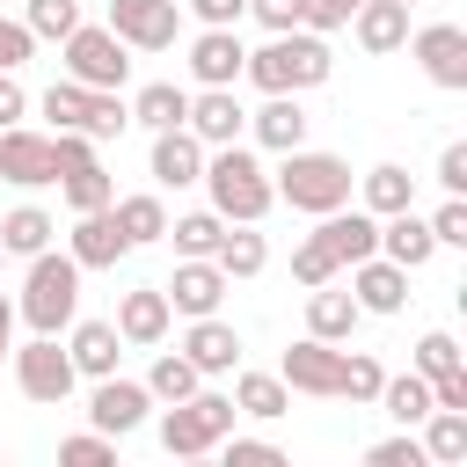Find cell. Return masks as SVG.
Instances as JSON below:
<instances>
[{
  "mask_svg": "<svg viewBox=\"0 0 467 467\" xmlns=\"http://www.w3.org/2000/svg\"><path fill=\"white\" fill-rule=\"evenodd\" d=\"M0 270H7V248H0Z\"/></svg>",
  "mask_w": 467,
  "mask_h": 467,
  "instance_id": "53",
  "label": "cell"
},
{
  "mask_svg": "<svg viewBox=\"0 0 467 467\" xmlns=\"http://www.w3.org/2000/svg\"><path fill=\"white\" fill-rule=\"evenodd\" d=\"M234 409L255 416V423H270V416L292 409V387H285L277 372H241V365H234Z\"/></svg>",
  "mask_w": 467,
  "mask_h": 467,
  "instance_id": "30",
  "label": "cell"
},
{
  "mask_svg": "<svg viewBox=\"0 0 467 467\" xmlns=\"http://www.w3.org/2000/svg\"><path fill=\"white\" fill-rule=\"evenodd\" d=\"M328 248H336V263L350 270V263H365V255H379V219L365 212V204H336V212H321V226H314Z\"/></svg>",
  "mask_w": 467,
  "mask_h": 467,
  "instance_id": "21",
  "label": "cell"
},
{
  "mask_svg": "<svg viewBox=\"0 0 467 467\" xmlns=\"http://www.w3.org/2000/svg\"><path fill=\"white\" fill-rule=\"evenodd\" d=\"M22 22H29V36H36V44H58L66 29H80V0H29V15H22Z\"/></svg>",
  "mask_w": 467,
  "mask_h": 467,
  "instance_id": "40",
  "label": "cell"
},
{
  "mask_svg": "<svg viewBox=\"0 0 467 467\" xmlns=\"http://www.w3.org/2000/svg\"><path fill=\"white\" fill-rule=\"evenodd\" d=\"M431 241H438V248H467V197H445V204L431 212Z\"/></svg>",
  "mask_w": 467,
  "mask_h": 467,
  "instance_id": "43",
  "label": "cell"
},
{
  "mask_svg": "<svg viewBox=\"0 0 467 467\" xmlns=\"http://www.w3.org/2000/svg\"><path fill=\"white\" fill-rule=\"evenodd\" d=\"M182 358H190L204 379H219V372H234V365H241V328H234V321H219V314H197V321H190V336H182Z\"/></svg>",
  "mask_w": 467,
  "mask_h": 467,
  "instance_id": "22",
  "label": "cell"
},
{
  "mask_svg": "<svg viewBox=\"0 0 467 467\" xmlns=\"http://www.w3.org/2000/svg\"><path fill=\"white\" fill-rule=\"evenodd\" d=\"M168 321H175V306H168L161 285H131V292H117V336H124L131 350L168 343Z\"/></svg>",
  "mask_w": 467,
  "mask_h": 467,
  "instance_id": "17",
  "label": "cell"
},
{
  "mask_svg": "<svg viewBox=\"0 0 467 467\" xmlns=\"http://www.w3.org/2000/svg\"><path fill=\"white\" fill-rule=\"evenodd\" d=\"M7 350H15V299L0 292V358H7Z\"/></svg>",
  "mask_w": 467,
  "mask_h": 467,
  "instance_id": "52",
  "label": "cell"
},
{
  "mask_svg": "<svg viewBox=\"0 0 467 467\" xmlns=\"http://www.w3.org/2000/svg\"><path fill=\"white\" fill-rule=\"evenodd\" d=\"M350 299H358V314H401L409 306V270L387 263V255H365V263H350Z\"/></svg>",
  "mask_w": 467,
  "mask_h": 467,
  "instance_id": "20",
  "label": "cell"
},
{
  "mask_svg": "<svg viewBox=\"0 0 467 467\" xmlns=\"http://www.w3.org/2000/svg\"><path fill=\"white\" fill-rule=\"evenodd\" d=\"M109 212H117V226H124V241H131V248H153V241L168 234V204H161V190L109 197Z\"/></svg>",
  "mask_w": 467,
  "mask_h": 467,
  "instance_id": "29",
  "label": "cell"
},
{
  "mask_svg": "<svg viewBox=\"0 0 467 467\" xmlns=\"http://www.w3.org/2000/svg\"><path fill=\"white\" fill-rule=\"evenodd\" d=\"M401 7H416V0H401Z\"/></svg>",
  "mask_w": 467,
  "mask_h": 467,
  "instance_id": "54",
  "label": "cell"
},
{
  "mask_svg": "<svg viewBox=\"0 0 467 467\" xmlns=\"http://www.w3.org/2000/svg\"><path fill=\"white\" fill-rule=\"evenodd\" d=\"M350 161L343 153H314V146H292L285 161H277V175H270V190L292 204V212H336V204H350Z\"/></svg>",
  "mask_w": 467,
  "mask_h": 467,
  "instance_id": "4",
  "label": "cell"
},
{
  "mask_svg": "<svg viewBox=\"0 0 467 467\" xmlns=\"http://www.w3.org/2000/svg\"><path fill=\"white\" fill-rule=\"evenodd\" d=\"M248 131H255V146H270V153L306 146V109H299V95H263V109H248Z\"/></svg>",
  "mask_w": 467,
  "mask_h": 467,
  "instance_id": "26",
  "label": "cell"
},
{
  "mask_svg": "<svg viewBox=\"0 0 467 467\" xmlns=\"http://www.w3.org/2000/svg\"><path fill=\"white\" fill-rule=\"evenodd\" d=\"M460 365H467V350H460L445 328L416 336V372H423V379H445V372H460Z\"/></svg>",
  "mask_w": 467,
  "mask_h": 467,
  "instance_id": "41",
  "label": "cell"
},
{
  "mask_svg": "<svg viewBox=\"0 0 467 467\" xmlns=\"http://www.w3.org/2000/svg\"><path fill=\"white\" fill-rule=\"evenodd\" d=\"M212 263H219L226 277H263V263H270V241H263L255 226H226V234H219V248H212Z\"/></svg>",
  "mask_w": 467,
  "mask_h": 467,
  "instance_id": "33",
  "label": "cell"
},
{
  "mask_svg": "<svg viewBox=\"0 0 467 467\" xmlns=\"http://www.w3.org/2000/svg\"><path fill=\"white\" fill-rule=\"evenodd\" d=\"M416 438H423L431 467H460V460H467V409H431V416L416 423Z\"/></svg>",
  "mask_w": 467,
  "mask_h": 467,
  "instance_id": "31",
  "label": "cell"
},
{
  "mask_svg": "<svg viewBox=\"0 0 467 467\" xmlns=\"http://www.w3.org/2000/svg\"><path fill=\"white\" fill-rule=\"evenodd\" d=\"M182 109H190V88H175V80H146V88L131 95V124H146V131L182 124Z\"/></svg>",
  "mask_w": 467,
  "mask_h": 467,
  "instance_id": "32",
  "label": "cell"
},
{
  "mask_svg": "<svg viewBox=\"0 0 467 467\" xmlns=\"http://www.w3.org/2000/svg\"><path fill=\"white\" fill-rule=\"evenodd\" d=\"M204 190H212V212L226 219V226H255L270 204H277V190H270V168L234 139V146H204V175H197Z\"/></svg>",
  "mask_w": 467,
  "mask_h": 467,
  "instance_id": "2",
  "label": "cell"
},
{
  "mask_svg": "<svg viewBox=\"0 0 467 467\" xmlns=\"http://www.w3.org/2000/svg\"><path fill=\"white\" fill-rule=\"evenodd\" d=\"M22 117H29V95H22V80H15V73H0V131H7V124H22Z\"/></svg>",
  "mask_w": 467,
  "mask_h": 467,
  "instance_id": "51",
  "label": "cell"
},
{
  "mask_svg": "<svg viewBox=\"0 0 467 467\" xmlns=\"http://www.w3.org/2000/svg\"><path fill=\"white\" fill-rule=\"evenodd\" d=\"M66 358H73V372H80V379H109V372H117V358H124V336H117V321H80V314H73Z\"/></svg>",
  "mask_w": 467,
  "mask_h": 467,
  "instance_id": "24",
  "label": "cell"
},
{
  "mask_svg": "<svg viewBox=\"0 0 467 467\" xmlns=\"http://www.w3.org/2000/svg\"><path fill=\"white\" fill-rule=\"evenodd\" d=\"M73 314H80V263L58 248H36L29 255V277H22V299H15V321H29V336H58V328H73Z\"/></svg>",
  "mask_w": 467,
  "mask_h": 467,
  "instance_id": "3",
  "label": "cell"
},
{
  "mask_svg": "<svg viewBox=\"0 0 467 467\" xmlns=\"http://www.w3.org/2000/svg\"><path fill=\"white\" fill-rule=\"evenodd\" d=\"M146 409H153V394H146V379H95V394H88V423L102 431V438H124V431H139L146 423Z\"/></svg>",
  "mask_w": 467,
  "mask_h": 467,
  "instance_id": "15",
  "label": "cell"
},
{
  "mask_svg": "<svg viewBox=\"0 0 467 467\" xmlns=\"http://www.w3.org/2000/svg\"><path fill=\"white\" fill-rule=\"evenodd\" d=\"M219 452H226V467H277V460H285L270 438H234V431L219 438Z\"/></svg>",
  "mask_w": 467,
  "mask_h": 467,
  "instance_id": "45",
  "label": "cell"
},
{
  "mask_svg": "<svg viewBox=\"0 0 467 467\" xmlns=\"http://www.w3.org/2000/svg\"><path fill=\"white\" fill-rule=\"evenodd\" d=\"M379 379H387V365H379V358H365V350H343V379H336V401L365 409V401H379Z\"/></svg>",
  "mask_w": 467,
  "mask_h": 467,
  "instance_id": "38",
  "label": "cell"
},
{
  "mask_svg": "<svg viewBox=\"0 0 467 467\" xmlns=\"http://www.w3.org/2000/svg\"><path fill=\"white\" fill-rule=\"evenodd\" d=\"M365 460H372V467H431V452H423V438H416V431H401V438H379Z\"/></svg>",
  "mask_w": 467,
  "mask_h": 467,
  "instance_id": "42",
  "label": "cell"
},
{
  "mask_svg": "<svg viewBox=\"0 0 467 467\" xmlns=\"http://www.w3.org/2000/svg\"><path fill=\"white\" fill-rule=\"evenodd\" d=\"M161 292H168V306H175L182 321H197V314H219V299L234 292V277H226L212 255H182V263H175V277H168Z\"/></svg>",
  "mask_w": 467,
  "mask_h": 467,
  "instance_id": "12",
  "label": "cell"
},
{
  "mask_svg": "<svg viewBox=\"0 0 467 467\" xmlns=\"http://www.w3.org/2000/svg\"><path fill=\"white\" fill-rule=\"evenodd\" d=\"M219 234H226V219H219V212H182V219H168V234H161V241H175V255H212V248H219Z\"/></svg>",
  "mask_w": 467,
  "mask_h": 467,
  "instance_id": "37",
  "label": "cell"
},
{
  "mask_svg": "<svg viewBox=\"0 0 467 467\" xmlns=\"http://www.w3.org/2000/svg\"><path fill=\"white\" fill-rule=\"evenodd\" d=\"M379 409L401 423V431H416L423 416H431V379L423 372H401V379H379Z\"/></svg>",
  "mask_w": 467,
  "mask_h": 467,
  "instance_id": "35",
  "label": "cell"
},
{
  "mask_svg": "<svg viewBox=\"0 0 467 467\" xmlns=\"http://www.w3.org/2000/svg\"><path fill=\"white\" fill-rule=\"evenodd\" d=\"M190 7L204 29H241V15H248V0H190Z\"/></svg>",
  "mask_w": 467,
  "mask_h": 467,
  "instance_id": "50",
  "label": "cell"
},
{
  "mask_svg": "<svg viewBox=\"0 0 467 467\" xmlns=\"http://www.w3.org/2000/svg\"><path fill=\"white\" fill-rule=\"evenodd\" d=\"M241 66H248L241 29H197V36H190V80H197V88H234Z\"/></svg>",
  "mask_w": 467,
  "mask_h": 467,
  "instance_id": "18",
  "label": "cell"
},
{
  "mask_svg": "<svg viewBox=\"0 0 467 467\" xmlns=\"http://www.w3.org/2000/svg\"><path fill=\"white\" fill-rule=\"evenodd\" d=\"M197 387H204V372H197L182 350H161L153 372H146V394H153V401H190Z\"/></svg>",
  "mask_w": 467,
  "mask_h": 467,
  "instance_id": "36",
  "label": "cell"
},
{
  "mask_svg": "<svg viewBox=\"0 0 467 467\" xmlns=\"http://www.w3.org/2000/svg\"><path fill=\"white\" fill-rule=\"evenodd\" d=\"M336 73V51H328V36H314V29H277L263 51H248V66H241V80H255L263 95H306V88H321Z\"/></svg>",
  "mask_w": 467,
  "mask_h": 467,
  "instance_id": "1",
  "label": "cell"
},
{
  "mask_svg": "<svg viewBox=\"0 0 467 467\" xmlns=\"http://www.w3.org/2000/svg\"><path fill=\"white\" fill-rule=\"evenodd\" d=\"M58 460H66V467H102V460H117V438L80 431V438H66V445H58Z\"/></svg>",
  "mask_w": 467,
  "mask_h": 467,
  "instance_id": "44",
  "label": "cell"
},
{
  "mask_svg": "<svg viewBox=\"0 0 467 467\" xmlns=\"http://www.w3.org/2000/svg\"><path fill=\"white\" fill-rule=\"evenodd\" d=\"M358 197H365V212H372V219H387V212L416 204V175H409L401 161H379V168H365V175H358Z\"/></svg>",
  "mask_w": 467,
  "mask_h": 467,
  "instance_id": "28",
  "label": "cell"
},
{
  "mask_svg": "<svg viewBox=\"0 0 467 467\" xmlns=\"http://www.w3.org/2000/svg\"><path fill=\"white\" fill-rule=\"evenodd\" d=\"M248 15L277 36V29H306V0H248Z\"/></svg>",
  "mask_w": 467,
  "mask_h": 467,
  "instance_id": "47",
  "label": "cell"
},
{
  "mask_svg": "<svg viewBox=\"0 0 467 467\" xmlns=\"http://www.w3.org/2000/svg\"><path fill=\"white\" fill-rule=\"evenodd\" d=\"M350 328H358V299L336 292V277L314 285V292H306V336H321V343H350Z\"/></svg>",
  "mask_w": 467,
  "mask_h": 467,
  "instance_id": "27",
  "label": "cell"
},
{
  "mask_svg": "<svg viewBox=\"0 0 467 467\" xmlns=\"http://www.w3.org/2000/svg\"><path fill=\"white\" fill-rule=\"evenodd\" d=\"M29 51H36V36H29V22H15V15H0V73H22V66H29Z\"/></svg>",
  "mask_w": 467,
  "mask_h": 467,
  "instance_id": "46",
  "label": "cell"
},
{
  "mask_svg": "<svg viewBox=\"0 0 467 467\" xmlns=\"http://www.w3.org/2000/svg\"><path fill=\"white\" fill-rule=\"evenodd\" d=\"M438 190H445V197H467V146H460V139L438 153Z\"/></svg>",
  "mask_w": 467,
  "mask_h": 467,
  "instance_id": "49",
  "label": "cell"
},
{
  "mask_svg": "<svg viewBox=\"0 0 467 467\" xmlns=\"http://www.w3.org/2000/svg\"><path fill=\"white\" fill-rule=\"evenodd\" d=\"M182 124H190L204 146H234V139L248 131V109H241V95H234V88H197V95H190V109H182Z\"/></svg>",
  "mask_w": 467,
  "mask_h": 467,
  "instance_id": "19",
  "label": "cell"
},
{
  "mask_svg": "<svg viewBox=\"0 0 467 467\" xmlns=\"http://www.w3.org/2000/svg\"><path fill=\"white\" fill-rule=\"evenodd\" d=\"M146 175H153L161 190H190V182L204 175V139H197L190 124H168V131H153V153H146Z\"/></svg>",
  "mask_w": 467,
  "mask_h": 467,
  "instance_id": "16",
  "label": "cell"
},
{
  "mask_svg": "<svg viewBox=\"0 0 467 467\" xmlns=\"http://www.w3.org/2000/svg\"><path fill=\"white\" fill-rule=\"evenodd\" d=\"M277 379H285L292 394H314V401H336V379H343V350H336V343H321V336H299V343L285 350V365H277Z\"/></svg>",
  "mask_w": 467,
  "mask_h": 467,
  "instance_id": "13",
  "label": "cell"
},
{
  "mask_svg": "<svg viewBox=\"0 0 467 467\" xmlns=\"http://www.w3.org/2000/svg\"><path fill=\"white\" fill-rule=\"evenodd\" d=\"M58 51H66V80H80V88H124V80H131V44H124L109 22L66 29Z\"/></svg>",
  "mask_w": 467,
  "mask_h": 467,
  "instance_id": "7",
  "label": "cell"
},
{
  "mask_svg": "<svg viewBox=\"0 0 467 467\" xmlns=\"http://www.w3.org/2000/svg\"><path fill=\"white\" fill-rule=\"evenodd\" d=\"M109 29L131 51H168L182 36V0H109Z\"/></svg>",
  "mask_w": 467,
  "mask_h": 467,
  "instance_id": "11",
  "label": "cell"
},
{
  "mask_svg": "<svg viewBox=\"0 0 467 467\" xmlns=\"http://www.w3.org/2000/svg\"><path fill=\"white\" fill-rule=\"evenodd\" d=\"M409 58L423 66L431 88H445V95L467 88V29H460V22H423V29H409Z\"/></svg>",
  "mask_w": 467,
  "mask_h": 467,
  "instance_id": "9",
  "label": "cell"
},
{
  "mask_svg": "<svg viewBox=\"0 0 467 467\" xmlns=\"http://www.w3.org/2000/svg\"><path fill=\"white\" fill-rule=\"evenodd\" d=\"M51 234H58V226H51L44 204H15V212L0 219V248H7V255H36V248H51Z\"/></svg>",
  "mask_w": 467,
  "mask_h": 467,
  "instance_id": "34",
  "label": "cell"
},
{
  "mask_svg": "<svg viewBox=\"0 0 467 467\" xmlns=\"http://www.w3.org/2000/svg\"><path fill=\"white\" fill-rule=\"evenodd\" d=\"M358 7H365V0H306V29H314V36H328V29H343Z\"/></svg>",
  "mask_w": 467,
  "mask_h": 467,
  "instance_id": "48",
  "label": "cell"
},
{
  "mask_svg": "<svg viewBox=\"0 0 467 467\" xmlns=\"http://www.w3.org/2000/svg\"><path fill=\"white\" fill-rule=\"evenodd\" d=\"M36 109L51 117V131H88V139H117L131 124L124 88H80V80H51Z\"/></svg>",
  "mask_w": 467,
  "mask_h": 467,
  "instance_id": "6",
  "label": "cell"
},
{
  "mask_svg": "<svg viewBox=\"0 0 467 467\" xmlns=\"http://www.w3.org/2000/svg\"><path fill=\"white\" fill-rule=\"evenodd\" d=\"M379 255H387V263H401V270H423V263L438 255V241H431V219H423L416 204L387 212V219H379Z\"/></svg>",
  "mask_w": 467,
  "mask_h": 467,
  "instance_id": "23",
  "label": "cell"
},
{
  "mask_svg": "<svg viewBox=\"0 0 467 467\" xmlns=\"http://www.w3.org/2000/svg\"><path fill=\"white\" fill-rule=\"evenodd\" d=\"M7 358H15V387H22L29 401H44V409H58V401L80 387V372H73V358H66L58 336H29V343L7 350Z\"/></svg>",
  "mask_w": 467,
  "mask_h": 467,
  "instance_id": "8",
  "label": "cell"
},
{
  "mask_svg": "<svg viewBox=\"0 0 467 467\" xmlns=\"http://www.w3.org/2000/svg\"><path fill=\"white\" fill-rule=\"evenodd\" d=\"M0 182H15V190H44V182H58V146H51V131L7 124V131H0Z\"/></svg>",
  "mask_w": 467,
  "mask_h": 467,
  "instance_id": "10",
  "label": "cell"
},
{
  "mask_svg": "<svg viewBox=\"0 0 467 467\" xmlns=\"http://www.w3.org/2000/svg\"><path fill=\"white\" fill-rule=\"evenodd\" d=\"M234 394H219V387H197L190 401H161V452L168 460H204V452H219V438L234 431Z\"/></svg>",
  "mask_w": 467,
  "mask_h": 467,
  "instance_id": "5",
  "label": "cell"
},
{
  "mask_svg": "<svg viewBox=\"0 0 467 467\" xmlns=\"http://www.w3.org/2000/svg\"><path fill=\"white\" fill-rule=\"evenodd\" d=\"M66 255H73L80 270H117V263L131 255V241H124V226H117V212L102 204V212H73V234H66Z\"/></svg>",
  "mask_w": 467,
  "mask_h": 467,
  "instance_id": "14",
  "label": "cell"
},
{
  "mask_svg": "<svg viewBox=\"0 0 467 467\" xmlns=\"http://www.w3.org/2000/svg\"><path fill=\"white\" fill-rule=\"evenodd\" d=\"M343 29L358 36V51L387 58V51H401V44H409V7H401V0H365V7H358Z\"/></svg>",
  "mask_w": 467,
  "mask_h": 467,
  "instance_id": "25",
  "label": "cell"
},
{
  "mask_svg": "<svg viewBox=\"0 0 467 467\" xmlns=\"http://www.w3.org/2000/svg\"><path fill=\"white\" fill-rule=\"evenodd\" d=\"M328 277H343V263H336V248H328L321 234H306V241L292 248V285L314 292V285H328Z\"/></svg>",
  "mask_w": 467,
  "mask_h": 467,
  "instance_id": "39",
  "label": "cell"
}]
</instances>
